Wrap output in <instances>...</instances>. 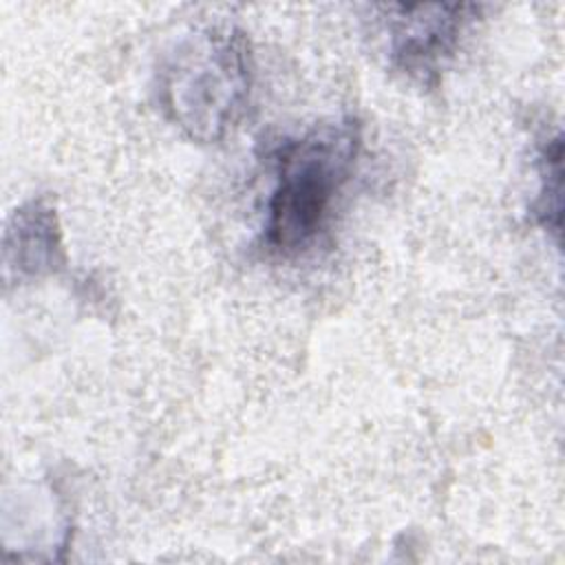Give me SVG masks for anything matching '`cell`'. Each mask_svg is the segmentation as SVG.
Here are the masks:
<instances>
[{"instance_id": "6da1fadb", "label": "cell", "mask_w": 565, "mask_h": 565, "mask_svg": "<svg viewBox=\"0 0 565 565\" xmlns=\"http://www.w3.org/2000/svg\"><path fill=\"white\" fill-rule=\"evenodd\" d=\"M362 152V121L329 119L282 137L267 150L271 188L260 247L276 258L307 254L329 230Z\"/></svg>"}, {"instance_id": "7a4b0ae2", "label": "cell", "mask_w": 565, "mask_h": 565, "mask_svg": "<svg viewBox=\"0 0 565 565\" xmlns=\"http://www.w3.org/2000/svg\"><path fill=\"white\" fill-rule=\"evenodd\" d=\"M254 71V51L245 31L232 24L192 29L159 60L157 104L188 139L221 141L247 115Z\"/></svg>"}, {"instance_id": "3957f363", "label": "cell", "mask_w": 565, "mask_h": 565, "mask_svg": "<svg viewBox=\"0 0 565 565\" xmlns=\"http://www.w3.org/2000/svg\"><path fill=\"white\" fill-rule=\"evenodd\" d=\"M375 31L388 68L422 86H437L481 7L472 2L375 4Z\"/></svg>"}, {"instance_id": "277c9868", "label": "cell", "mask_w": 565, "mask_h": 565, "mask_svg": "<svg viewBox=\"0 0 565 565\" xmlns=\"http://www.w3.org/2000/svg\"><path fill=\"white\" fill-rule=\"evenodd\" d=\"M4 278L29 280L55 274L64 263L62 227L55 205L46 199H31L18 207L4 232Z\"/></svg>"}, {"instance_id": "5b68a950", "label": "cell", "mask_w": 565, "mask_h": 565, "mask_svg": "<svg viewBox=\"0 0 565 565\" xmlns=\"http://www.w3.org/2000/svg\"><path fill=\"white\" fill-rule=\"evenodd\" d=\"M563 141L561 135H554L543 141L536 157V172H539V192L532 203L534 221L545 227L547 232L561 234V185H563Z\"/></svg>"}]
</instances>
